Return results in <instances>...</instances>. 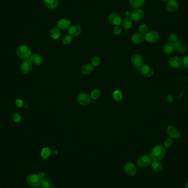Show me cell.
Masks as SVG:
<instances>
[{
    "label": "cell",
    "instance_id": "cell-1",
    "mask_svg": "<svg viewBox=\"0 0 188 188\" xmlns=\"http://www.w3.org/2000/svg\"><path fill=\"white\" fill-rule=\"evenodd\" d=\"M166 155V149L161 145H157L153 149L150 156L154 161H160Z\"/></svg>",
    "mask_w": 188,
    "mask_h": 188
},
{
    "label": "cell",
    "instance_id": "cell-2",
    "mask_svg": "<svg viewBox=\"0 0 188 188\" xmlns=\"http://www.w3.org/2000/svg\"><path fill=\"white\" fill-rule=\"evenodd\" d=\"M17 55L19 58L23 60H28L31 56V52L29 47L26 45H20L17 47Z\"/></svg>",
    "mask_w": 188,
    "mask_h": 188
},
{
    "label": "cell",
    "instance_id": "cell-3",
    "mask_svg": "<svg viewBox=\"0 0 188 188\" xmlns=\"http://www.w3.org/2000/svg\"><path fill=\"white\" fill-rule=\"evenodd\" d=\"M160 35L156 31H149L145 35V40L151 44H154L158 41Z\"/></svg>",
    "mask_w": 188,
    "mask_h": 188
},
{
    "label": "cell",
    "instance_id": "cell-4",
    "mask_svg": "<svg viewBox=\"0 0 188 188\" xmlns=\"http://www.w3.org/2000/svg\"><path fill=\"white\" fill-rule=\"evenodd\" d=\"M41 179L39 177L38 175L31 174L29 175L27 178L28 184L32 186H38L41 183Z\"/></svg>",
    "mask_w": 188,
    "mask_h": 188
},
{
    "label": "cell",
    "instance_id": "cell-5",
    "mask_svg": "<svg viewBox=\"0 0 188 188\" xmlns=\"http://www.w3.org/2000/svg\"><path fill=\"white\" fill-rule=\"evenodd\" d=\"M109 23L114 26L120 25L122 22V16L120 14L116 12H113L110 14L109 16Z\"/></svg>",
    "mask_w": 188,
    "mask_h": 188
},
{
    "label": "cell",
    "instance_id": "cell-6",
    "mask_svg": "<svg viewBox=\"0 0 188 188\" xmlns=\"http://www.w3.org/2000/svg\"><path fill=\"white\" fill-rule=\"evenodd\" d=\"M144 12L142 9L138 8L131 12V19L133 20V22H140L144 18Z\"/></svg>",
    "mask_w": 188,
    "mask_h": 188
},
{
    "label": "cell",
    "instance_id": "cell-7",
    "mask_svg": "<svg viewBox=\"0 0 188 188\" xmlns=\"http://www.w3.org/2000/svg\"><path fill=\"white\" fill-rule=\"evenodd\" d=\"M152 162L151 157L149 156H144L138 159L137 164L139 167L146 168L151 164Z\"/></svg>",
    "mask_w": 188,
    "mask_h": 188
},
{
    "label": "cell",
    "instance_id": "cell-8",
    "mask_svg": "<svg viewBox=\"0 0 188 188\" xmlns=\"http://www.w3.org/2000/svg\"><path fill=\"white\" fill-rule=\"evenodd\" d=\"M140 73L142 76L146 78H150L153 76L154 73V71L153 68L149 65H142L139 69Z\"/></svg>",
    "mask_w": 188,
    "mask_h": 188
},
{
    "label": "cell",
    "instance_id": "cell-9",
    "mask_svg": "<svg viewBox=\"0 0 188 188\" xmlns=\"http://www.w3.org/2000/svg\"><path fill=\"white\" fill-rule=\"evenodd\" d=\"M91 101V98L87 93H81L77 98V101L79 104L82 106L87 105L89 104Z\"/></svg>",
    "mask_w": 188,
    "mask_h": 188
},
{
    "label": "cell",
    "instance_id": "cell-10",
    "mask_svg": "<svg viewBox=\"0 0 188 188\" xmlns=\"http://www.w3.org/2000/svg\"><path fill=\"white\" fill-rule=\"evenodd\" d=\"M57 28L61 30H65L69 29L72 26V23L69 19L62 18L57 22Z\"/></svg>",
    "mask_w": 188,
    "mask_h": 188
},
{
    "label": "cell",
    "instance_id": "cell-11",
    "mask_svg": "<svg viewBox=\"0 0 188 188\" xmlns=\"http://www.w3.org/2000/svg\"><path fill=\"white\" fill-rule=\"evenodd\" d=\"M124 169L126 174L129 176H134L137 171L135 165L131 162H128L125 164Z\"/></svg>",
    "mask_w": 188,
    "mask_h": 188
},
{
    "label": "cell",
    "instance_id": "cell-12",
    "mask_svg": "<svg viewBox=\"0 0 188 188\" xmlns=\"http://www.w3.org/2000/svg\"><path fill=\"white\" fill-rule=\"evenodd\" d=\"M131 62L133 65L136 68H140L144 64V59L142 56L139 55H134L131 58Z\"/></svg>",
    "mask_w": 188,
    "mask_h": 188
},
{
    "label": "cell",
    "instance_id": "cell-13",
    "mask_svg": "<svg viewBox=\"0 0 188 188\" xmlns=\"http://www.w3.org/2000/svg\"><path fill=\"white\" fill-rule=\"evenodd\" d=\"M167 134L171 138L177 139L180 136V133L177 129L173 125H169L167 129Z\"/></svg>",
    "mask_w": 188,
    "mask_h": 188
},
{
    "label": "cell",
    "instance_id": "cell-14",
    "mask_svg": "<svg viewBox=\"0 0 188 188\" xmlns=\"http://www.w3.org/2000/svg\"><path fill=\"white\" fill-rule=\"evenodd\" d=\"M32 69V63L29 60H25L20 65V70L24 74L29 73Z\"/></svg>",
    "mask_w": 188,
    "mask_h": 188
},
{
    "label": "cell",
    "instance_id": "cell-15",
    "mask_svg": "<svg viewBox=\"0 0 188 188\" xmlns=\"http://www.w3.org/2000/svg\"><path fill=\"white\" fill-rule=\"evenodd\" d=\"M81 33H82V28L79 25H72L70 28L68 29L69 35L72 36L79 35Z\"/></svg>",
    "mask_w": 188,
    "mask_h": 188
},
{
    "label": "cell",
    "instance_id": "cell-16",
    "mask_svg": "<svg viewBox=\"0 0 188 188\" xmlns=\"http://www.w3.org/2000/svg\"><path fill=\"white\" fill-rule=\"evenodd\" d=\"M145 36L141 33H136L134 34L131 36V42L134 44H142L143 41H144Z\"/></svg>",
    "mask_w": 188,
    "mask_h": 188
},
{
    "label": "cell",
    "instance_id": "cell-17",
    "mask_svg": "<svg viewBox=\"0 0 188 188\" xmlns=\"http://www.w3.org/2000/svg\"><path fill=\"white\" fill-rule=\"evenodd\" d=\"M182 61L180 58L174 56L170 58L169 61V65L171 67L173 68H179L182 65Z\"/></svg>",
    "mask_w": 188,
    "mask_h": 188
},
{
    "label": "cell",
    "instance_id": "cell-18",
    "mask_svg": "<svg viewBox=\"0 0 188 188\" xmlns=\"http://www.w3.org/2000/svg\"><path fill=\"white\" fill-rule=\"evenodd\" d=\"M167 9L169 12H173L177 11L179 7V3L177 0H169L167 3Z\"/></svg>",
    "mask_w": 188,
    "mask_h": 188
},
{
    "label": "cell",
    "instance_id": "cell-19",
    "mask_svg": "<svg viewBox=\"0 0 188 188\" xmlns=\"http://www.w3.org/2000/svg\"><path fill=\"white\" fill-rule=\"evenodd\" d=\"M163 52L166 55H170L175 51V44L169 42L167 44H164L162 48Z\"/></svg>",
    "mask_w": 188,
    "mask_h": 188
},
{
    "label": "cell",
    "instance_id": "cell-20",
    "mask_svg": "<svg viewBox=\"0 0 188 188\" xmlns=\"http://www.w3.org/2000/svg\"><path fill=\"white\" fill-rule=\"evenodd\" d=\"M45 5L50 9H54L59 5V0H43Z\"/></svg>",
    "mask_w": 188,
    "mask_h": 188
},
{
    "label": "cell",
    "instance_id": "cell-21",
    "mask_svg": "<svg viewBox=\"0 0 188 188\" xmlns=\"http://www.w3.org/2000/svg\"><path fill=\"white\" fill-rule=\"evenodd\" d=\"M175 50L180 53H183L186 52V45L183 41H177L175 43Z\"/></svg>",
    "mask_w": 188,
    "mask_h": 188
},
{
    "label": "cell",
    "instance_id": "cell-22",
    "mask_svg": "<svg viewBox=\"0 0 188 188\" xmlns=\"http://www.w3.org/2000/svg\"><path fill=\"white\" fill-rule=\"evenodd\" d=\"M145 0H129V5L133 8H139L144 5Z\"/></svg>",
    "mask_w": 188,
    "mask_h": 188
},
{
    "label": "cell",
    "instance_id": "cell-23",
    "mask_svg": "<svg viewBox=\"0 0 188 188\" xmlns=\"http://www.w3.org/2000/svg\"><path fill=\"white\" fill-rule=\"evenodd\" d=\"M133 25V20L131 19V17H126L122 20V26L123 29L125 30H128L131 29Z\"/></svg>",
    "mask_w": 188,
    "mask_h": 188
},
{
    "label": "cell",
    "instance_id": "cell-24",
    "mask_svg": "<svg viewBox=\"0 0 188 188\" xmlns=\"http://www.w3.org/2000/svg\"><path fill=\"white\" fill-rule=\"evenodd\" d=\"M94 71V67L90 64H85L82 66L81 72L85 75H89Z\"/></svg>",
    "mask_w": 188,
    "mask_h": 188
},
{
    "label": "cell",
    "instance_id": "cell-25",
    "mask_svg": "<svg viewBox=\"0 0 188 188\" xmlns=\"http://www.w3.org/2000/svg\"><path fill=\"white\" fill-rule=\"evenodd\" d=\"M30 61L33 64L35 65H40L42 63V57L39 54H34L31 56Z\"/></svg>",
    "mask_w": 188,
    "mask_h": 188
},
{
    "label": "cell",
    "instance_id": "cell-26",
    "mask_svg": "<svg viewBox=\"0 0 188 188\" xmlns=\"http://www.w3.org/2000/svg\"><path fill=\"white\" fill-rule=\"evenodd\" d=\"M41 185L43 188H52L53 182L48 177H45L41 179Z\"/></svg>",
    "mask_w": 188,
    "mask_h": 188
},
{
    "label": "cell",
    "instance_id": "cell-27",
    "mask_svg": "<svg viewBox=\"0 0 188 188\" xmlns=\"http://www.w3.org/2000/svg\"><path fill=\"white\" fill-rule=\"evenodd\" d=\"M50 36L52 39L56 40L61 36V31L60 29L55 27L52 28L50 31Z\"/></svg>",
    "mask_w": 188,
    "mask_h": 188
},
{
    "label": "cell",
    "instance_id": "cell-28",
    "mask_svg": "<svg viewBox=\"0 0 188 188\" xmlns=\"http://www.w3.org/2000/svg\"><path fill=\"white\" fill-rule=\"evenodd\" d=\"M152 168L155 172H161L163 169V164L160 161H155L152 164Z\"/></svg>",
    "mask_w": 188,
    "mask_h": 188
},
{
    "label": "cell",
    "instance_id": "cell-29",
    "mask_svg": "<svg viewBox=\"0 0 188 188\" xmlns=\"http://www.w3.org/2000/svg\"><path fill=\"white\" fill-rule=\"evenodd\" d=\"M51 153V150L49 147H45L41 151V156L42 158L46 159L49 157Z\"/></svg>",
    "mask_w": 188,
    "mask_h": 188
},
{
    "label": "cell",
    "instance_id": "cell-30",
    "mask_svg": "<svg viewBox=\"0 0 188 188\" xmlns=\"http://www.w3.org/2000/svg\"><path fill=\"white\" fill-rule=\"evenodd\" d=\"M113 97L116 101H120L123 98V94L120 90H115L113 93Z\"/></svg>",
    "mask_w": 188,
    "mask_h": 188
},
{
    "label": "cell",
    "instance_id": "cell-31",
    "mask_svg": "<svg viewBox=\"0 0 188 188\" xmlns=\"http://www.w3.org/2000/svg\"><path fill=\"white\" fill-rule=\"evenodd\" d=\"M101 95V91L98 89H94L92 91L90 95V98L93 100H97L99 98L100 96Z\"/></svg>",
    "mask_w": 188,
    "mask_h": 188
},
{
    "label": "cell",
    "instance_id": "cell-32",
    "mask_svg": "<svg viewBox=\"0 0 188 188\" xmlns=\"http://www.w3.org/2000/svg\"><path fill=\"white\" fill-rule=\"evenodd\" d=\"M101 64V60L98 57H94L91 60V65L93 67H98Z\"/></svg>",
    "mask_w": 188,
    "mask_h": 188
},
{
    "label": "cell",
    "instance_id": "cell-33",
    "mask_svg": "<svg viewBox=\"0 0 188 188\" xmlns=\"http://www.w3.org/2000/svg\"><path fill=\"white\" fill-rule=\"evenodd\" d=\"M72 40H73V38L72 36L70 35H66L63 38V44L65 45H69L71 44Z\"/></svg>",
    "mask_w": 188,
    "mask_h": 188
},
{
    "label": "cell",
    "instance_id": "cell-34",
    "mask_svg": "<svg viewBox=\"0 0 188 188\" xmlns=\"http://www.w3.org/2000/svg\"><path fill=\"white\" fill-rule=\"evenodd\" d=\"M139 33H141L143 35H145L146 34H147L149 31V28L147 27L146 25L142 24L140 25L139 28Z\"/></svg>",
    "mask_w": 188,
    "mask_h": 188
},
{
    "label": "cell",
    "instance_id": "cell-35",
    "mask_svg": "<svg viewBox=\"0 0 188 188\" xmlns=\"http://www.w3.org/2000/svg\"><path fill=\"white\" fill-rule=\"evenodd\" d=\"M168 40L170 41V42L175 44L176 42L178 41V38L176 34L172 33L168 36Z\"/></svg>",
    "mask_w": 188,
    "mask_h": 188
},
{
    "label": "cell",
    "instance_id": "cell-36",
    "mask_svg": "<svg viewBox=\"0 0 188 188\" xmlns=\"http://www.w3.org/2000/svg\"><path fill=\"white\" fill-rule=\"evenodd\" d=\"M122 28L120 25H116L113 29V31L115 35H119L122 33Z\"/></svg>",
    "mask_w": 188,
    "mask_h": 188
},
{
    "label": "cell",
    "instance_id": "cell-37",
    "mask_svg": "<svg viewBox=\"0 0 188 188\" xmlns=\"http://www.w3.org/2000/svg\"><path fill=\"white\" fill-rule=\"evenodd\" d=\"M12 118H13L14 121L16 123H19L22 120V117L20 116V115H19V114H17V113L12 115Z\"/></svg>",
    "mask_w": 188,
    "mask_h": 188
},
{
    "label": "cell",
    "instance_id": "cell-38",
    "mask_svg": "<svg viewBox=\"0 0 188 188\" xmlns=\"http://www.w3.org/2000/svg\"><path fill=\"white\" fill-rule=\"evenodd\" d=\"M173 144V140L171 138L167 139L164 142V145L167 148H169L171 147Z\"/></svg>",
    "mask_w": 188,
    "mask_h": 188
},
{
    "label": "cell",
    "instance_id": "cell-39",
    "mask_svg": "<svg viewBox=\"0 0 188 188\" xmlns=\"http://www.w3.org/2000/svg\"><path fill=\"white\" fill-rule=\"evenodd\" d=\"M15 104L19 108H22L23 106V102L20 99H17L16 100Z\"/></svg>",
    "mask_w": 188,
    "mask_h": 188
},
{
    "label": "cell",
    "instance_id": "cell-40",
    "mask_svg": "<svg viewBox=\"0 0 188 188\" xmlns=\"http://www.w3.org/2000/svg\"><path fill=\"white\" fill-rule=\"evenodd\" d=\"M183 64L186 68L188 69V55H186L183 58Z\"/></svg>",
    "mask_w": 188,
    "mask_h": 188
},
{
    "label": "cell",
    "instance_id": "cell-41",
    "mask_svg": "<svg viewBox=\"0 0 188 188\" xmlns=\"http://www.w3.org/2000/svg\"><path fill=\"white\" fill-rule=\"evenodd\" d=\"M167 101H168V102H172L173 101V98L171 95H168L167 96Z\"/></svg>",
    "mask_w": 188,
    "mask_h": 188
},
{
    "label": "cell",
    "instance_id": "cell-42",
    "mask_svg": "<svg viewBox=\"0 0 188 188\" xmlns=\"http://www.w3.org/2000/svg\"><path fill=\"white\" fill-rule=\"evenodd\" d=\"M38 175L39 176V177L41 179H43L44 178H45V173H44V172H40Z\"/></svg>",
    "mask_w": 188,
    "mask_h": 188
},
{
    "label": "cell",
    "instance_id": "cell-43",
    "mask_svg": "<svg viewBox=\"0 0 188 188\" xmlns=\"http://www.w3.org/2000/svg\"><path fill=\"white\" fill-rule=\"evenodd\" d=\"M131 12H129V11H127V12L125 13L126 16L129 17H131Z\"/></svg>",
    "mask_w": 188,
    "mask_h": 188
},
{
    "label": "cell",
    "instance_id": "cell-44",
    "mask_svg": "<svg viewBox=\"0 0 188 188\" xmlns=\"http://www.w3.org/2000/svg\"><path fill=\"white\" fill-rule=\"evenodd\" d=\"M186 186V188H188V182L187 183H186V186Z\"/></svg>",
    "mask_w": 188,
    "mask_h": 188
},
{
    "label": "cell",
    "instance_id": "cell-45",
    "mask_svg": "<svg viewBox=\"0 0 188 188\" xmlns=\"http://www.w3.org/2000/svg\"><path fill=\"white\" fill-rule=\"evenodd\" d=\"M161 1H164V2H166V1H168L169 0H161Z\"/></svg>",
    "mask_w": 188,
    "mask_h": 188
},
{
    "label": "cell",
    "instance_id": "cell-46",
    "mask_svg": "<svg viewBox=\"0 0 188 188\" xmlns=\"http://www.w3.org/2000/svg\"></svg>",
    "mask_w": 188,
    "mask_h": 188
},
{
    "label": "cell",
    "instance_id": "cell-47",
    "mask_svg": "<svg viewBox=\"0 0 188 188\" xmlns=\"http://www.w3.org/2000/svg\"></svg>",
    "mask_w": 188,
    "mask_h": 188
},
{
    "label": "cell",
    "instance_id": "cell-48",
    "mask_svg": "<svg viewBox=\"0 0 188 188\" xmlns=\"http://www.w3.org/2000/svg\"></svg>",
    "mask_w": 188,
    "mask_h": 188
}]
</instances>
